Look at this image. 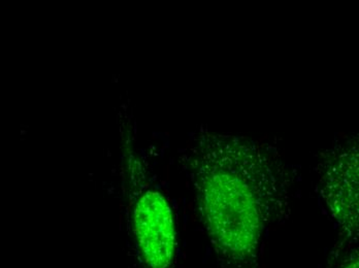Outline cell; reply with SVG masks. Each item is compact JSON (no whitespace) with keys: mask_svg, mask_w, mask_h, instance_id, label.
Masks as SVG:
<instances>
[{"mask_svg":"<svg viewBox=\"0 0 359 268\" xmlns=\"http://www.w3.org/2000/svg\"><path fill=\"white\" fill-rule=\"evenodd\" d=\"M133 230L142 258L149 268H170L177 237L172 209L163 195L146 190L135 204Z\"/></svg>","mask_w":359,"mask_h":268,"instance_id":"3957f363","label":"cell"},{"mask_svg":"<svg viewBox=\"0 0 359 268\" xmlns=\"http://www.w3.org/2000/svg\"><path fill=\"white\" fill-rule=\"evenodd\" d=\"M343 268H358V252L353 253L350 257L349 260L346 262L345 267Z\"/></svg>","mask_w":359,"mask_h":268,"instance_id":"277c9868","label":"cell"},{"mask_svg":"<svg viewBox=\"0 0 359 268\" xmlns=\"http://www.w3.org/2000/svg\"><path fill=\"white\" fill-rule=\"evenodd\" d=\"M321 176L323 196L341 234L352 241L358 237V143L330 153Z\"/></svg>","mask_w":359,"mask_h":268,"instance_id":"7a4b0ae2","label":"cell"},{"mask_svg":"<svg viewBox=\"0 0 359 268\" xmlns=\"http://www.w3.org/2000/svg\"><path fill=\"white\" fill-rule=\"evenodd\" d=\"M188 163L217 268H264V237L287 219L297 171L271 146L210 132Z\"/></svg>","mask_w":359,"mask_h":268,"instance_id":"6da1fadb","label":"cell"}]
</instances>
